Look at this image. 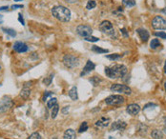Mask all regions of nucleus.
Masks as SVG:
<instances>
[{"label":"nucleus","instance_id":"f257e3e1","mask_svg":"<svg viewBox=\"0 0 166 139\" xmlns=\"http://www.w3.org/2000/svg\"><path fill=\"white\" fill-rule=\"evenodd\" d=\"M127 73V68L124 65H118L113 66L112 68L106 67L105 73L109 78H122Z\"/></svg>","mask_w":166,"mask_h":139},{"label":"nucleus","instance_id":"f03ea898","mask_svg":"<svg viewBox=\"0 0 166 139\" xmlns=\"http://www.w3.org/2000/svg\"><path fill=\"white\" fill-rule=\"evenodd\" d=\"M52 14L57 20L61 22H68L71 19L70 10L64 6H55L52 9Z\"/></svg>","mask_w":166,"mask_h":139},{"label":"nucleus","instance_id":"7ed1b4c3","mask_svg":"<svg viewBox=\"0 0 166 139\" xmlns=\"http://www.w3.org/2000/svg\"><path fill=\"white\" fill-rule=\"evenodd\" d=\"M63 63L69 69H74L79 65V59L76 56L72 55V54H67L63 58Z\"/></svg>","mask_w":166,"mask_h":139},{"label":"nucleus","instance_id":"20e7f679","mask_svg":"<svg viewBox=\"0 0 166 139\" xmlns=\"http://www.w3.org/2000/svg\"><path fill=\"white\" fill-rule=\"evenodd\" d=\"M125 102V98L122 95H110L105 99V103L110 106H118L122 105Z\"/></svg>","mask_w":166,"mask_h":139},{"label":"nucleus","instance_id":"39448f33","mask_svg":"<svg viewBox=\"0 0 166 139\" xmlns=\"http://www.w3.org/2000/svg\"><path fill=\"white\" fill-rule=\"evenodd\" d=\"M99 30L102 31L103 34H105L107 35H114L115 34V30H114V26L108 20H104L102 21L99 25Z\"/></svg>","mask_w":166,"mask_h":139},{"label":"nucleus","instance_id":"423d86ee","mask_svg":"<svg viewBox=\"0 0 166 139\" xmlns=\"http://www.w3.org/2000/svg\"><path fill=\"white\" fill-rule=\"evenodd\" d=\"M12 106H14V102H12V100L11 98L7 97V96L3 97L0 100V114L9 111Z\"/></svg>","mask_w":166,"mask_h":139},{"label":"nucleus","instance_id":"0eeeda50","mask_svg":"<svg viewBox=\"0 0 166 139\" xmlns=\"http://www.w3.org/2000/svg\"><path fill=\"white\" fill-rule=\"evenodd\" d=\"M111 90L116 92H120V93H125V94H131L132 90L128 86L123 85V84H113L111 86Z\"/></svg>","mask_w":166,"mask_h":139},{"label":"nucleus","instance_id":"6e6552de","mask_svg":"<svg viewBox=\"0 0 166 139\" xmlns=\"http://www.w3.org/2000/svg\"><path fill=\"white\" fill-rule=\"evenodd\" d=\"M76 33L79 35H80L81 37L86 38L90 35H92L93 30L90 26L88 25H79V27L76 28Z\"/></svg>","mask_w":166,"mask_h":139},{"label":"nucleus","instance_id":"1a4fd4ad","mask_svg":"<svg viewBox=\"0 0 166 139\" xmlns=\"http://www.w3.org/2000/svg\"><path fill=\"white\" fill-rule=\"evenodd\" d=\"M152 26L156 30H166V20L161 16H156L152 20Z\"/></svg>","mask_w":166,"mask_h":139},{"label":"nucleus","instance_id":"9d476101","mask_svg":"<svg viewBox=\"0 0 166 139\" xmlns=\"http://www.w3.org/2000/svg\"><path fill=\"white\" fill-rule=\"evenodd\" d=\"M14 50L15 51H17V53H26V51L29 50V48L25 43H23V42L17 41V42H15L14 45Z\"/></svg>","mask_w":166,"mask_h":139},{"label":"nucleus","instance_id":"9b49d317","mask_svg":"<svg viewBox=\"0 0 166 139\" xmlns=\"http://www.w3.org/2000/svg\"><path fill=\"white\" fill-rule=\"evenodd\" d=\"M126 112H128L130 115H136L141 112V107L138 104H130L127 106Z\"/></svg>","mask_w":166,"mask_h":139},{"label":"nucleus","instance_id":"f8f14e48","mask_svg":"<svg viewBox=\"0 0 166 139\" xmlns=\"http://www.w3.org/2000/svg\"><path fill=\"white\" fill-rule=\"evenodd\" d=\"M95 68H96L95 64H94L91 60H88L87 63H86V65H85V67L83 68V71H82V72H81V73H80V75L83 76V75H85V74L91 73L93 70H95Z\"/></svg>","mask_w":166,"mask_h":139},{"label":"nucleus","instance_id":"ddd939ff","mask_svg":"<svg viewBox=\"0 0 166 139\" xmlns=\"http://www.w3.org/2000/svg\"><path fill=\"white\" fill-rule=\"evenodd\" d=\"M127 127V124L123 121H116L114 122L112 124V127H111V130L112 131H123L125 130Z\"/></svg>","mask_w":166,"mask_h":139},{"label":"nucleus","instance_id":"4468645a","mask_svg":"<svg viewBox=\"0 0 166 139\" xmlns=\"http://www.w3.org/2000/svg\"><path fill=\"white\" fill-rule=\"evenodd\" d=\"M136 31H138V34L139 35V37H141V39L143 41V42H146L149 37H150V34H149V33L147 31V30H145V29L143 28H139L136 30Z\"/></svg>","mask_w":166,"mask_h":139},{"label":"nucleus","instance_id":"2eb2a0df","mask_svg":"<svg viewBox=\"0 0 166 139\" xmlns=\"http://www.w3.org/2000/svg\"><path fill=\"white\" fill-rule=\"evenodd\" d=\"M109 124H110V118H105V117H101L99 120L96 122V126L99 128H105L107 126H109Z\"/></svg>","mask_w":166,"mask_h":139},{"label":"nucleus","instance_id":"dca6fc26","mask_svg":"<svg viewBox=\"0 0 166 139\" xmlns=\"http://www.w3.org/2000/svg\"><path fill=\"white\" fill-rule=\"evenodd\" d=\"M76 131H74L73 129H68L66 131L64 132L63 135V139H76Z\"/></svg>","mask_w":166,"mask_h":139},{"label":"nucleus","instance_id":"f3484780","mask_svg":"<svg viewBox=\"0 0 166 139\" xmlns=\"http://www.w3.org/2000/svg\"><path fill=\"white\" fill-rule=\"evenodd\" d=\"M69 96L72 100H74V101H76V100L79 99V94H77V88L76 87H73L70 90H69Z\"/></svg>","mask_w":166,"mask_h":139},{"label":"nucleus","instance_id":"a211bd4d","mask_svg":"<svg viewBox=\"0 0 166 139\" xmlns=\"http://www.w3.org/2000/svg\"><path fill=\"white\" fill-rule=\"evenodd\" d=\"M151 136L154 139H162L163 138V134H162L161 131L158 130H154L151 132Z\"/></svg>","mask_w":166,"mask_h":139},{"label":"nucleus","instance_id":"6ab92c4d","mask_svg":"<svg viewBox=\"0 0 166 139\" xmlns=\"http://www.w3.org/2000/svg\"><path fill=\"white\" fill-rule=\"evenodd\" d=\"M31 94V90L27 88V87H24V89L21 90V92H20V96L22 98H24V99H28V97L30 96Z\"/></svg>","mask_w":166,"mask_h":139},{"label":"nucleus","instance_id":"aec40b11","mask_svg":"<svg viewBox=\"0 0 166 139\" xmlns=\"http://www.w3.org/2000/svg\"><path fill=\"white\" fill-rule=\"evenodd\" d=\"M159 46H160V42H159V40L157 39V38L152 39V41L150 42V47H151V49H153V50H156Z\"/></svg>","mask_w":166,"mask_h":139},{"label":"nucleus","instance_id":"412c9836","mask_svg":"<svg viewBox=\"0 0 166 139\" xmlns=\"http://www.w3.org/2000/svg\"><path fill=\"white\" fill-rule=\"evenodd\" d=\"M58 112H59V106H58L57 104L56 105H54L53 107V109H52V112H51V116H52V118L54 119L55 117H56V115L58 114Z\"/></svg>","mask_w":166,"mask_h":139},{"label":"nucleus","instance_id":"4be33fe9","mask_svg":"<svg viewBox=\"0 0 166 139\" xmlns=\"http://www.w3.org/2000/svg\"><path fill=\"white\" fill-rule=\"evenodd\" d=\"M92 51H94V53H108V50L101 49V48H99L97 46H93L92 47Z\"/></svg>","mask_w":166,"mask_h":139},{"label":"nucleus","instance_id":"5701e85b","mask_svg":"<svg viewBox=\"0 0 166 139\" xmlns=\"http://www.w3.org/2000/svg\"><path fill=\"white\" fill-rule=\"evenodd\" d=\"M2 31H4L5 34H7L9 35H11L12 37H14L16 35V33L14 30H12V29H9V28H3Z\"/></svg>","mask_w":166,"mask_h":139},{"label":"nucleus","instance_id":"b1692460","mask_svg":"<svg viewBox=\"0 0 166 139\" xmlns=\"http://www.w3.org/2000/svg\"><path fill=\"white\" fill-rule=\"evenodd\" d=\"M56 104H57V99L54 97V98H51L47 102V107H48L49 109H53V107L54 105H56Z\"/></svg>","mask_w":166,"mask_h":139},{"label":"nucleus","instance_id":"393cba45","mask_svg":"<svg viewBox=\"0 0 166 139\" xmlns=\"http://www.w3.org/2000/svg\"><path fill=\"white\" fill-rule=\"evenodd\" d=\"M96 3L95 0H89L87 3V5H86V9L87 10H92L94 8H96Z\"/></svg>","mask_w":166,"mask_h":139},{"label":"nucleus","instance_id":"a878e982","mask_svg":"<svg viewBox=\"0 0 166 139\" xmlns=\"http://www.w3.org/2000/svg\"><path fill=\"white\" fill-rule=\"evenodd\" d=\"M53 78H54V74L52 73V74H50V75H49L48 77H46V78H44V79H43V83H44L46 86L51 85L52 80H53Z\"/></svg>","mask_w":166,"mask_h":139},{"label":"nucleus","instance_id":"bb28decb","mask_svg":"<svg viewBox=\"0 0 166 139\" xmlns=\"http://www.w3.org/2000/svg\"><path fill=\"white\" fill-rule=\"evenodd\" d=\"M106 57L110 60H118V59L121 58V54H118V53L109 54V55H107Z\"/></svg>","mask_w":166,"mask_h":139},{"label":"nucleus","instance_id":"cd10ccee","mask_svg":"<svg viewBox=\"0 0 166 139\" xmlns=\"http://www.w3.org/2000/svg\"><path fill=\"white\" fill-rule=\"evenodd\" d=\"M122 3H123V5L126 6V7H133V6L136 5L135 0H123Z\"/></svg>","mask_w":166,"mask_h":139},{"label":"nucleus","instance_id":"c85d7f7f","mask_svg":"<svg viewBox=\"0 0 166 139\" xmlns=\"http://www.w3.org/2000/svg\"><path fill=\"white\" fill-rule=\"evenodd\" d=\"M90 82H92L94 86H97L99 84V82H101V79L98 78L97 76H94L93 78L90 79Z\"/></svg>","mask_w":166,"mask_h":139},{"label":"nucleus","instance_id":"c756f323","mask_svg":"<svg viewBox=\"0 0 166 139\" xmlns=\"http://www.w3.org/2000/svg\"><path fill=\"white\" fill-rule=\"evenodd\" d=\"M88 130V124H87V122H83L82 124L80 125V127L79 129V131L80 132H84V131H86Z\"/></svg>","mask_w":166,"mask_h":139},{"label":"nucleus","instance_id":"7c9ffc66","mask_svg":"<svg viewBox=\"0 0 166 139\" xmlns=\"http://www.w3.org/2000/svg\"><path fill=\"white\" fill-rule=\"evenodd\" d=\"M28 139H41V136L38 132H34V134H31L30 136L28 137Z\"/></svg>","mask_w":166,"mask_h":139},{"label":"nucleus","instance_id":"2f4dec72","mask_svg":"<svg viewBox=\"0 0 166 139\" xmlns=\"http://www.w3.org/2000/svg\"><path fill=\"white\" fill-rule=\"evenodd\" d=\"M155 35L162 38V39H166V33H164V31H159V33L157 31V33H155Z\"/></svg>","mask_w":166,"mask_h":139},{"label":"nucleus","instance_id":"473e14b6","mask_svg":"<svg viewBox=\"0 0 166 139\" xmlns=\"http://www.w3.org/2000/svg\"><path fill=\"white\" fill-rule=\"evenodd\" d=\"M85 40H87V41H90V42H97L99 39L97 37H96V36H92V35H90V36H88V37H86V38H84Z\"/></svg>","mask_w":166,"mask_h":139},{"label":"nucleus","instance_id":"72a5a7b5","mask_svg":"<svg viewBox=\"0 0 166 139\" xmlns=\"http://www.w3.org/2000/svg\"><path fill=\"white\" fill-rule=\"evenodd\" d=\"M18 20L19 22L22 24V25H25V22H24V18H23V15H22L21 14H18Z\"/></svg>","mask_w":166,"mask_h":139},{"label":"nucleus","instance_id":"f704fd0d","mask_svg":"<svg viewBox=\"0 0 166 139\" xmlns=\"http://www.w3.org/2000/svg\"><path fill=\"white\" fill-rule=\"evenodd\" d=\"M120 31H121V34H123V36H124V37H128L129 36V34H127V31H126L125 28H122L121 30H120Z\"/></svg>","mask_w":166,"mask_h":139},{"label":"nucleus","instance_id":"c9c22d12","mask_svg":"<svg viewBox=\"0 0 166 139\" xmlns=\"http://www.w3.org/2000/svg\"><path fill=\"white\" fill-rule=\"evenodd\" d=\"M52 94H53V92H45V94H44V97H43V101H45V100L47 99L48 96H51Z\"/></svg>","mask_w":166,"mask_h":139},{"label":"nucleus","instance_id":"e433bc0d","mask_svg":"<svg viewBox=\"0 0 166 139\" xmlns=\"http://www.w3.org/2000/svg\"><path fill=\"white\" fill-rule=\"evenodd\" d=\"M68 112H69V107H64L62 109V114H67Z\"/></svg>","mask_w":166,"mask_h":139},{"label":"nucleus","instance_id":"4c0bfd02","mask_svg":"<svg viewBox=\"0 0 166 139\" xmlns=\"http://www.w3.org/2000/svg\"><path fill=\"white\" fill-rule=\"evenodd\" d=\"M12 8L14 9V10H15V9H22V8H23V5H12Z\"/></svg>","mask_w":166,"mask_h":139},{"label":"nucleus","instance_id":"58836bf2","mask_svg":"<svg viewBox=\"0 0 166 139\" xmlns=\"http://www.w3.org/2000/svg\"><path fill=\"white\" fill-rule=\"evenodd\" d=\"M8 6H3V7H0V12L2 11H8Z\"/></svg>","mask_w":166,"mask_h":139},{"label":"nucleus","instance_id":"ea45409f","mask_svg":"<svg viewBox=\"0 0 166 139\" xmlns=\"http://www.w3.org/2000/svg\"><path fill=\"white\" fill-rule=\"evenodd\" d=\"M148 107H156V105H155V104H147V105L144 107V109H147Z\"/></svg>","mask_w":166,"mask_h":139},{"label":"nucleus","instance_id":"a19ab883","mask_svg":"<svg viewBox=\"0 0 166 139\" xmlns=\"http://www.w3.org/2000/svg\"><path fill=\"white\" fill-rule=\"evenodd\" d=\"M2 22H3V15L0 14V24H1Z\"/></svg>","mask_w":166,"mask_h":139},{"label":"nucleus","instance_id":"79ce46f5","mask_svg":"<svg viewBox=\"0 0 166 139\" xmlns=\"http://www.w3.org/2000/svg\"><path fill=\"white\" fill-rule=\"evenodd\" d=\"M163 122H164V125H165V127H166V117L163 118Z\"/></svg>","mask_w":166,"mask_h":139},{"label":"nucleus","instance_id":"37998d69","mask_svg":"<svg viewBox=\"0 0 166 139\" xmlns=\"http://www.w3.org/2000/svg\"><path fill=\"white\" fill-rule=\"evenodd\" d=\"M164 73H166V61H165V65H164Z\"/></svg>","mask_w":166,"mask_h":139},{"label":"nucleus","instance_id":"c03bdc74","mask_svg":"<svg viewBox=\"0 0 166 139\" xmlns=\"http://www.w3.org/2000/svg\"><path fill=\"white\" fill-rule=\"evenodd\" d=\"M163 131H164V134H166V127H164V129H163Z\"/></svg>","mask_w":166,"mask_h":139},{"label":"nucleus","instance_id":"a18cd8bd","mask_svg":"<svg viewBox=\"0 0 166 139\" xmlns=\"http://www.w3.org/2000/svg\"><path fill=\"white\" fill-rule=\"evenodd\" d=\"M164 88H165V90H166V81H165V83H164Z\"/></svg>","mask_w":166,"mask_h":139},{"label":"nucleus","instance_id":"49530a36","mask_svg":"<svg viewBox=\"0 0 166 139\" xmlns=\"http://www.w3.org/2000/svg\"><path fill=\"white\" fill-rule=\"evenodd\" d=\"M15 2H19V1H22V0H14Z\"/></svg>","mask_w":166,"mask_h":139},{"label":"nucleus","instance_id":"de8ad7c7","mask_svg":"<svg viewBox=\"0 0 166 139\" xmlns=\"http://www.w3.org/2000/svg\"><path fill=\"white\" fill-rule=\"evenodd\" d=\"M53 139H57V138H53Z\"/></svg>","mask_w":166,"mask_h":139},{"label":"nucleus","instance_id":"09e8293b","mask_svg":"<svg viewBox=\"0 0 166 139\" xmlns=\"http://www.w3.org/2000/svg\"><path fill=\"white\" fill-rule=\"evenodd\" d=\"M0 68H1V67H0Z\"/></svg>","mask_w":166,"mask_h":139}]
</instances>
